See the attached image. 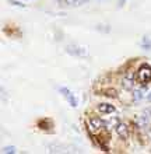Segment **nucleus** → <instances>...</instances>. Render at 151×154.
<instances>
[{
	"label": "nucleus",
	"instance_id": "f257e3e1",
	"mask_svg": "<svg viewBox=\"0 0 151 154\" xmlns=\"http://www.w3.org/2000/svg\"><path fill=\"white\" fill-rule=\"evenodd\" d=\"M137 80L140 81V83H148V81L151 80V67L148 65H144L141 66L139 69V72H137Z\"/></svg>",
	"mask_w": 151,
	"mask_h": 154
},
{
	"label": "nucleus",
	"instance_id": "f03ea898",
	"mask_svg": "<svg viewBox=\"0 0 151 154\" xmlns=\"http://www.w3.org/2000/svg\"><path fill=\"white\" fill-rule=\"evenodd\" d=\"M88 126H90V130H92V132H99V130H102L105 128L106 123L102 121L101 118L91 116L90 119H88Z\"/></svg>",
	"mask_w": 151,
	"mask_h": 154
},
{
	"label": "nucleus",
	"instance_id": "7ed1b4c3",
	"mask_svg": "<svg viewBox=\"0 0 151 154\" xmlns=\"http://www.w3.org/2000/svg\"><path fill=\"white\" fill-rule=\"evenodd\" d=\"M133 80H134V74H131L130 73V70L129 72H126L125 73V76L122 77V85H123V88L125 90H131L133 88Z\"/></svg>",
	"mask_w": 151,
	"mask_h": 154
},
{
	"label": "nucleus",
	"instance_id": "20e7f679",
	"mask_svg": "<svg viewBox=\"0 0 151 154\" xmlns=\"http://www.w3.org/2000/svg\"><path fill=\"white\" fill-rule=\"evenodd\" d=\"M116 129V133L120 139H127L129 137V128H127L126 123H123V122H119V125L115 128Z\"/></svg>",
	"mask_w": 151,
	"mask_h": 154
},
{
	"label": "nucleus",
	"instance_id": "39448f33",
	"mask_svg": "<svg viewBox=\"0 0 151 154\" xmlns=\"http://www.w3.org/2000/svg\"><path fill=\"white\" fill-rule=\"evenodd\" d=\"M98 111L99 112H102V114H112V112L115 111V106L109 105V104H99Z\"/></svg>",
	"mask_w": 151,
	"mask_h": 154
},
{
	"label": "nucleus",
	"instance_id": "423d86ee",
	"mask_svg": "<svg viewBox=\"0 0 151 154\" xmlns=\"http://www.w3.org/2000/svg\"><path fill=\"white\" fill-rule=\"evenodd\" d=\"M62 91L65 93V97L67 98V101L70 102V105H71V106H76V105H77V102H76V100H74L73 94L70 93L69 90H67V88H62Z\"/></svg>",
	"mask_w": 151,
	"mask_h": 154
},
{
	"label": "nucleus",
	"instance_id": "0eeeda50",
	"mask_svg": "<svg viewBox=\"0 0 151 154\" xmlns=\"http://www.w3.org/2000/svg\"><path fill=\"white\" fill-rule=\"evenodd\" d=\"M67 52L69 53H71V55H74V56H76V55H83V52H81V49L78 48V46H74V45H69V46H67Z\"/></svg>",
	"mask_w": 151,
	"mask_h": 154
},
{
	"label": "nucleus",
	"instance_id": "6e6552de",
	"mask_svg": "<svg viewBox=\"0 0 151 154\" xmlns=\"http://www.w3.org/2000/svg\"><path fill=\"white\" fill-rule=\"evenodd\" d=\"M144 93H146V88H140V90H134L133 91V98H134V101H140L141 98L144 97Z\"/></svg>",
	"mask_w": 151,
	"mask_h": 154
},
{
	"label": "nucleus",
	"instance_id": "1a4fd4ad",
	"mask_svg": "<svg viewBox=\"0 0 151 154\" xmlns=\"http://www.w3.org/2000/svg\"><path fill=\"white\" fill-rule=\"evenodd\" d=\"M118 125H119V119H118V118H112V119H109V121L106 122V128H108V129L116 128Z\"/></svg>",
	"mask_w": 151,
	"mask_h": 154
},
{
	"label": "nucleus",
	"instance_id": "9d476101",
	"mask_svg": "<svg viewBox=\"0 0 151 154\" xmlns=\"http://www.w3.org/2000/svg\"><path fill=\"white\" fill-rule=\"evenodd\" d=\"M65 3L67 6H81L83 3H86V0H65Z\"/></svg>",
	"mask_w": 151,
	"mask_h": 154
},
{
	"label": "nucleus",
	"instance_id": "9b49d317",
	"mask_svg": "<svg viewBox=\"0 0 151 154\" xmlns=\"http://www.w3.org/2000/svg\"><path fill=\"white\" fill-rule=\"evenodd\" d=\"M2 151H3V153H16V147H13V146L11 147H4Z\"/></svg>",
	"mask_w": 151,
	"mask_h": 154
},
{
	"label": "nucleus",
	"instance_id": "f8f14e48",
	"mask_svg": "<svg viewBox=\"0 0 151 154\" xmlns=\"http://www.w3.org/2000/svg\"><path fill=\"white\" fill-rule=\"evenodd\" d=\"M105 95H108V97H116V91L115 90H106Z\"/></svg>",
	"mask_w": 151,
	"mask_h": 154
},
{
	"label": "nucleus",
	"instance_id": "ddd939ff",
	"mask_svg": "<svg viewBox=\"0 0 151 154\" xmlns=\"http://www.w3.org/2000/svg\"><path fill=\"white\" fill-rule=\"evenodd\" d=\"M10 3H11V4H14V6H23V4H20V3H18V2H13V0H11V2H10Z\"/></svg>",
	"mask_w": 151,
	"mask_h": 154
},
{
	"label": "nucleus",
	"instance_id": "4468645a",
	"mask_svg": "<svg viewBox=\"0 0 151 154\" xmlns=\"http://www.w3.org/2000/svg\"><path fill=\"white\" fill-rule=\"evenodd\" d=\"M147 136L150 137V140H151V129H148V130H147Z\"/></svg>",
	"mask_w": 151,
	"mask_h": 154
},
{
	"label": "nucleus",
	"instance_id": "2eb2a0df",
	"mask_svg": "<svg viewBox=\"0 0 151 154\" xmlns=\"http://www.w3.org/2000/svg\"><path fill=\"white\" fill-rule=\"evenodd\" d=\"M148 101H151V93H150V95H148Z\"/></svg>",
	"mask_w": 151,
	"mask_h": 154
},
{
	"label": "nucleus",
	"instance_id": "dca6fc26",
	"mask_svg": "<svg viewBox=\"0 0 151 154\" xmlns=\"http://www.w3.org/2000/svg\"><path fill=\"white\" fill-rule=\"evenodd\" d=\"M57 2H59V0H57Z\"/></svg>",
	"mask_w": 151,
	"mask_h": 154
}]
</instances>
